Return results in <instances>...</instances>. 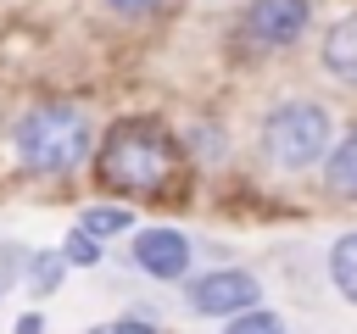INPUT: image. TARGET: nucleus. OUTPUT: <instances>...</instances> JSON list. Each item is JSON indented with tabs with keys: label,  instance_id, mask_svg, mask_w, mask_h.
Returning <instances> with one entry per match:
<instances>
[{
	"label": "nucleus",
	"instance_id": "9b49d317",
	"mask_svg": "<svg viewBox=\"0 0 357 334\" xmlns=\"http://www.w3.org/2000/svg\"><path fill=\"white\" fill-rule=\"evenodd\" d=\"M84 228H89V234H117V228H128V212H117V206H89V212H84Z\"/></svg>",
	"mask_w": 357,
	"mask_h": 334
},
{
	"label": "nucleus",
	"instance_id": "20e7f679",
	"mask_svg": "<svg viewBox=\"0 0 357 334\" xmlns=\"http://www.w3.org/2000/svg\"><path fill=\"white\" fill-rule=\"evenodd\" d=\"M257 301H262L257 278H251V273H234V267L206 273V278H195V289H190V306H195L201 317H234V312H251Z\"/></svg>",
	"mask_w": 357,
	"mask_h": 334
},
{
	"label": "nucleus",
	"instance_id": "423d86ee",
	"mask_svg": "<svg viewBox=\"0 0 357 334\" xmlns=\"http://www.w3.org/2000/svg\"><path fill=\"white\" fill-rule=\"evenodd\" d=\"M134 262L151 273V278H178L190 267V239L173 234V228H145L134 239Z\"/></svg>",
	"mask_w": 357,
	"mask_h": 334
},
{
	"label": "nucleus",
	"instance_id": "6e6552de",
	"mask_svg": "<svg viewBox=\"0 0 357 334\" xmlns=\"http://www.w3.org/2000/svg\"><path fill=\"white\" fill-rule=\"evenodd\" d=\"M329 189L346 195V200H357V128H351L346 145L329 156Z\"/></svg>",
	"mask_w": 357,
	"mask_h": 334
},
{
	"label": "nucleus",
	"instance_id": "7ed1b4c3",
	"mask_svg": "<svg viewBox=\"0 0 357 334\" xmlns=\"http://www.w3.org/2000/svg\"><path fill=\"white\" fill-rule=\"evenodd\" d=\"M167 173H173V145L156 128L128 122L100 150V178L117 189H156V184H167Z\"/></svg>",
	"mask_w": 357,
	"mask_h": 334
},
{
	"label": "nucleus",
	"instance_id": "4468645a",
	"mask_svg": "<svg viewBox=\"0 0 357 334\" xmlns=\"http://www.w3.org/2000/svg\"><path fill=\"white\" fill-rule=\"evenodd\" d=\"M106 6H112V11H123V17H145L156 0H106Z\"/></svg>",
	"mask_w": 357,
	"mask_h": 334
},
{
	"label": "nucleus",
	"instance_id": "39448f33",
	"mask_svg": "<svg viewBox=\"0 0 357 334\" xmlns=\"http://www.w3.org/2000/svg\"><path fill=\"white\" fill-rule=\"evenodd\" d=\"M307 28V0H251L245 11V33L257 45H296V33Z\"/></svg>",
	"mask_w": 357,
	"mask_h": 334
},
{
	"label": "nucleus",
	"instance_id": "1a4fd4ad",
	"mask_svg": "<svg viewBox=\"0 0 357 334\" xmlns=\"http://www.w3.org/2000/svg\"><path fill=\"white\" fill-rule=\"evenodd\" d=\"M329 273H335V289H340L346 301H357V234H346V239L335 245Z\"/></svg>",
	"mask_w": 357,
	"mask_h": 334
},
{
	"label": "nucleus",
	"instance_id": "0eeeda50",
	"mask_svg": "<svg viewBox=\"0 0 357 334\" xmlns=\"http://www.w3.org/2000/svg\"><path fill=\"white\" fill-rule=\"evenodd\" d=\"M324 67H329L335 78L357 84V11L329 28V39H324Z\"/></svg>",
	"mask_w": 357,
	"mask_h": 334
},
{
	"label": "nucleus",
	"instance_id": "9d476101",
	"mask_svg": "<svg viewBox=\"0 0 357 334\" xmlns=\"http://www.w3.org/2000/svg\"><path fill=\"white\" fill-rule=\"evenodd\" d=\"M223 334H284V323H279V317H268V312H257V306H251V312H234V323H229V328H223Z\"/></svg>",
	"mask_w": 357,
	"mask_h": 334
},
{
	"label": "nucleus",
	"instance_id": "ddd939ff",
	"mask_svg": "<svg viewBox=\"0 0 357 334\" xmlns=\"http://www.w3.org/2000/svg\"><path fill=\"white\" fill-rule=\"evenodd\" d=\"M56 273H61V256H39V267H33V284H39V289H50V284H56Z\"/></svg>",
	"mask_w": 357,
	"mask_h": 334
},
{
	"label": "nucleus",
	"instance_id": "f8f14e48",
	"mask_svg": "<svg viewBox=\"0 0 357 334\" xmlns=\"http://www.w3.org/2000/svg\"><path fill=\"white\" fill-rule=\"evenodd\" d=\"M67 262H78V267H95V262H100V250H95V234H89V228H78V234L67 239Z\"/></svg>",
	"mask_w": 357,
	"mask_h": 334
},
{
	"label": "nucleus",
	"instance_id": "2eb2a0df",
	"mask_svg": "<svg viewBox=\"0 0 357 334\" xmlns=\"http://www.w3.org/2000/svg\"><path fill=\"white\" fill-rule=\"evenodd\" d=\"M95 334H156V328H145V323H106V328H95Z\"/></svg>",
	"mask_w": 357,
	"mask_h": 334
},
{
	"label": "nucleus",
	"instance_id": "f257e3e1",
	"mask_svg": "<svg viewBox=\"0 0 357 334\" xmlns=\"http://www.w3.org/2000/svg\"><path fill=\"white\" fill-rule=\"evenodd\" d=\"M17 150L33 173H67L89 150V122L73 106H33L17 122Z\"/></svg>",
	"mask_w": 357,
	"mask_h": 334
},
{
	"label": "nucleus",
	"instance_id": "f03ea898",
	"mask_svg": "<svg viewBox=\"0 0 357 334\" xmlns=\"http://www.w3.org/2000/svg\"><path fill=\"white\" fill-rule=\"evenodd\" d=\"M324 145H329V111L312 106V100H284V106L268 111V122H262V150H268V161L284 167V173L312 167V161L324 156Z\"/></svg>",
	"mask_w": 357,
	"mask_h": 334
}]
</instances>
